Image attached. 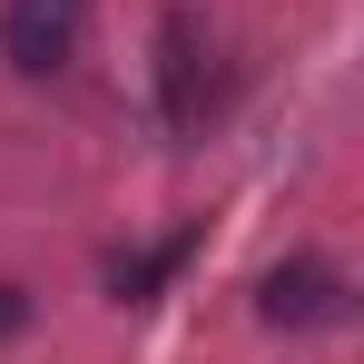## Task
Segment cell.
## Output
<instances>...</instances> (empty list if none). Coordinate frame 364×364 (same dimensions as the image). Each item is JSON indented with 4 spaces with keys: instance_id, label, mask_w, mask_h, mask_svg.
Wrapping results in <instances>:
<instances>
[{
    "instance_id": "cell-2",
    "label": "cell",
    "mask_w": 364,
    "mask_h": 364,
    "mask_svg": "<svg viewBox=\"0 0 364 364\" xmlns=\"http://www.w3.org/2000/svg\"><path fill=\"white\" fill-rule=\"evenodd\" d=\"M89 40V0H0V60L20 79H60Z\"/></svg>"
},
{
    "instance_id": "cell-1",
    "label": "cell",
    "mask_w": 364,
    "mask_h": 364,
    "mask_svg": "<svg viewBox=\"0 0 364 364\" xmlns=\"http://www.w3.org/2000/svg\"><path fill=\"white\" fill-rule=\"evenodd\" d=\"M345 305H355V286H345V266H335V256H286V266H266V276H256V315H266L276 335L345 325Z\"/></svg>"
},
{
    "instance_id": "cell-4",
    "label": "cell",
    "mask_w": 364,
    "mask_h": 364,
    "mask_svg": "<svg viewBox=\"0 0 364 364\" xmlns=\"http://www.w3.org/2000/svg\"><path fill=\"white\" fill-rule=\"evenodd\" d=\"M178 266H187V237L148 246V256H119V266H109V296H119V305H148L158 286H168V276H178Z\"/></svg>"
},
{
    "instance_id": "cell-3",
    "label": "cell",
    "mask_w": 364,
    "mask_h": 364,
    "mask_svg": "<svg viewBox=\"0 0 364 364\" xmlns=\"http://www.w3.org/2000/svg\"><path fill=\"white\" fill-rule=\"evenodd\" d=\"M158 99H168V128L207 119V20L197 10H168L158 20Z\"/></svg>"
},
{
    "instance_id": "cell-5",
    "label": "cell",
    "mask_w": 364,
    "mask_h": 364,
    "mask_svg": "<svg viewBox=\"0 0 364 364\" xmlns=\"http://www.w3.org/2000/svg\"><path fill=\"white\" fill-rule=\"evenodd\" d=\"M20 325H30V286H0V345H10Z\"/></svg>"
}]
</instances>
